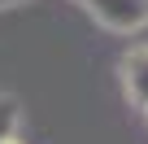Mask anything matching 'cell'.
<instances>
[{"instance_id":"4","label":"cell","mask_w":148,"mask_h":144,"mask_svg":"<svg viewBox=\"0 0 148 144\" xmlns=\"http://www.w3.org/2000/svg\"><path fill=\"white\" fill-rule=\"evenodd\" d=\"M0 144H26V140L22 135H9V140H0Z\"/></svg>"},{"instance_id":"2","label":"cell","mask_w":148,"mask_h":144,"mask_svg":"<svg viewBox=\"0 0 148 144\" xmlns=\"http://www.w3.org/2000/svg\"><path fill=\"white\" fill-rule=\"evenodd\" d=\"M118 79H122L126 101L144 114L148 109V44H135L118 57Z\"/></svg>"},{"instance_id":"1","label":"cell","mask_w":148,"mask_h":144,"mask_svg":"<svg viewBox=\"0 0 148 144\" xmlns=\"http://www.w3.org/2000/svg\"><path fill=\"white\" fill-rule=\"evenodd\" d=\"M79 5L105 31H118V35H131V31L148 26V0H79Z\"/></svg>"},{"instance_id":"5","label":"cell","mask_w":148,"mask_h":144,"mask_svg":"<svg viewBox=\"0 0 148 144\" xmlns=\"http://www.w3.org/2000/svg\"><path fill=\"white\" fill-rule=\"evenodd\" d=\"M9 5H26V0H0V9H9Z\"/></svg>"},{"instance_id":"3","label":"cell","mask_w":148,"mask_h":144,"mask_svg":"<svg viewBox=\"0 0 148 144\" xmlns=\"http://www.w3.org/2000/svg\"><path fill=\"white\" fill-rule=\"evenodd\" d=\"M18 127H22V105H18V96L0 92V140L18 135Z\"/></svg>"},{"instance_id":"6","label":"cell","mask_w":148,"mask_h":144,"mask_svg":"<svg viewBox=\"0 0 148 144\" xmlns=\"http://www.w3.org/2000/svg\"><path fill=\"white\" fill-rule=\"evenodd\" d=\"M144 118H148V109H144Z\"/></svg>"}]
</instances>
